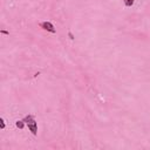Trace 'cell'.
I'll list each match as a JSON object with an SVG mask.
<instances>
[{"mask_svg":"<svg viewBox=\"0 0 150 150\" xmlns=\"http://www.w3.org/2000/svg\"><path fill=\"white\" fill-rule=\"evenodd\" d=\"M134 3H135V0H124V5L127 7H131L134 5Z\"/></svg>","mask_w":150,"mask_h":150,"instance_id":"4","label":"cell"},{"mask_svg":"<svg viewBox=\"0 0 150 150\" xmlns=\"http://www.w3.org/2000/svg\"><path fill=\"white\" fill-rule=\"evenodd\" d=\"M0 128L1 129L5 128V121H4V119H0Z\"/></svg>","mask_w":150,"mask_h":150,"instance_id":"5","label":"cell"},{"mask_svg":"<svg viewBox=\"0 0 150 150\" xmlns=\"http://www.w3.org/2000/svg\"><path fill=\"white\" fill-rule=\"evenodd\" d=\"M68 37H69V39H71V40H74V35H73L72 32H68Z\"/></svg>","mask_w":150,"mask_h":150,"instance_id":"6","label":"cell"},{"mask_svg":"<svg viewBox=\"0 0 150 150\" xmlns=\"http://www.w3.org/2000/svg\"><path fill=\"white\" fill-rule=\"evenodd\" d=\"M40 27H42L45 31L47 32H51V33H55V28H54V26H53L52 22H49V21H45V22H41L40 24Z\"/></svg>","mask_w":150,"mask_h":150,"instance_id":"2","label":"cell"},{"mask_svg":"<svg viewBox=\"0 0 150 150\" xmlns=\"http://www.w3.org/2000/svg\"><path fill=\"white\" fill-rule=\"evenodd\" d=\"M15 126H16V128L22 129V128L25 127V122H24V121H16V122H15Z\"/></svg>","mask_w":150,"mask_h":150,"instance_id":"3","label":"cell"},{"mask_svg":"<svg viewBox=\"0 0 150 150\" xmlns=\"http://www.w3.org/2000/svg\"><path fill=\"white\" fill-rule=\"evenodd\" d=\"M1 34H5V35H8V32H7V31H4V29H3V31H1Z\"/></svg>","mask_w":150,"mask_h":150,"instance_id":"7","label":"cell"},{"mask_svg":"<svg viewBox=\"0 0 150 150\" xmlns=\"http://www.w3.org/2000/svg\"><path fill=\"white\" fill-rule=\"evenodd\" d=\"M26 124L28 126V129L32 131V134L33 135H37L38 134V124H37V121L34 119L29 120V121H27L26 122Z\"/></svg>","mask_w":150,"mask_h":150,"instance_id":"1","label":"cell"}]
</instances>
